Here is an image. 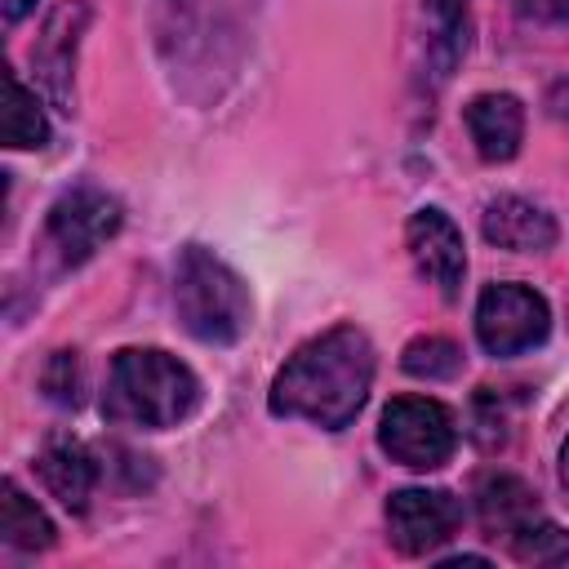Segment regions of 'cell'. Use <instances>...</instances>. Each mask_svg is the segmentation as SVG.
Listing matches in <instances>:
<instances>
[{
  "label": "cell",
  "instance_id": "6da1fadb",
  "mask_svg": "<svg viewBox=\"0 0 569 569\" xmlns=\"http://www.w3.org/2000/svg\"><path fill=\"white\" fill-rule=\"evenodd\" d=\"M373 387V342L356 325H333L302 342L271 382V413L302 418L311 427H347Z\"/></svg>",
  "mask_w": 569,
  "mask_h": 569
},
{
  "label": "cell",
  "instance_id": "7a4b0ae2",
  "mask_svg": "<svg viewBox=\"0 0 569 569\" xmlns=\"http://www.w3.org/2000/svg\"><path fill=\"white\" fill-rule=\"evenodd\" d=\"M200 400V378L160 347H124L111 360L102 413L124 427H178Z\"/></svg>",
  "mask_w": 569,
  "mask_h": 569
},
{
  "label": "cell",
  "instance_id": "3957f363",
  "mask_svg": "<svg viewBox=\"0 0 569 569\" xmlns=\"http://www.w3.org/2000/svg\"><path fill=\"white\" fill-rule=\"evenodd\" d=\"M173 307L182 329L196 342L209 347H231L244 338L253 302H249V284L240 280V271H231L213 249L187 244L173 271Z\"/></svg>",
  "mask_w": 569,
  "mask_h": 569
},
{
  "label": "cell",
  "instance_id": "277c9868",
  "mask_svg": "<svg viewBox=\"0 0 569 569\" xmlns=\"http://www.w3.org/2000/svg\"><path fill=\"white\" fill-rule=\"evenodd\" d=\"M476 516L485 538L502 542L525 565L569 560V533L538 507V493L516 476H485L476 489Z\"/></svg>",
  "mask_w": 569,
  "mask_h": 569
},
{
  "label": "cell",
  "instance_id": "5b68a950",
  "mask_svg": "<svg viewBox=\"0 0 569 569\" xmlns=\"http://www.w3.org/2000/svg\"><path fill=\"white\" fill-rule=\"evenodd\" d=\"M378 445L391 462L409 467V471H436L453 458L458 449V427L453 413L440 400L427 396H396L382 409L378 422Z\"/></svg>",
  "mask_w": 569,
  "mask_h": 569
},
{
  "label": "cell",
  "instance_id": "8992f818",
  "mask_svg": "<svg viewBox=\"0 0 569 569\" xmlns=\"http://www.w3.org/2000/svg\"><path fill=\"white\" fill-rule=\"evenodd\" d=\"M551 329V307L538 289L498 280L476 302V338L489 356H520L538 347Z\"/></svg>",
  "mask_w": 569,
  "mask_h": 569
},
{
  "label": "cell",
  "instance_id": "52a82bcc",
  "mask_svg": "<svg viewBox=\"0 0 569 569\" xmlns=\"http://www.w3.org/2000/svg\"><path fill=\"white\" fill-rule=\"evenodd\" d=\"M462 502L445 489H396L387 498V538L405 556H427L453 538Z\"/></svg>",
  "mask_w": 569,
  "mask_h": 569
},
{
  "label": "cell",
  "instance_id": "ba28073f",
  "mask_svg": "<svg viewBox=\"0 0 569 569\" xmlns=\"http://www.w3.org/2000/svg\"><path fill=\"white\" fill-rule=\"evenodd\" d=\"M120 222H124V213H120V204L107 191L76 187V191L53 200V209H49V240L58 244L62 262L76 267L89 253H98L120 231Z\"/></svg>",
  "mask_w": 569,
  "mask_h": 569
},
{
  "label": "cell",
  "instance_id": "9c48e42d",
  "mask_svg": "<svg viewBox=\"0 0 569 569\" xmlns=\"http://www.w3.org/2000/svg\"><path fill=\"white\" fill-rule=\"evenodd\" d=\"M405 244H409L413 267L436 284V293L445 302H453L462 293V276H467V244H462V231L453 227V218L431 204L418 209L405 222Z\"/></svg>",
  "mask_w": 569,
  "mask_h": 569
},
{
  "label": "cell",
  "instance_id": "30bf717a",
  "mask_svg": "<svg viewBox=\"0 0 569 569\" xmlns=\"http://www.w3.org/2000/svg\"><path fill=\"white\" fill-rule=\"evenodd\" d=\"M84 18H89L84 0H62V4L49 13L44 36L36 40V53H31V58H36V71H40V80H44V89H49V98H53L58 107L71 102V67H76V44H80ZM67 111H71V107H67Z\"/></svg>",
  "mask_w": 569,
  "mask_h": 569
},
{
  "label": "cell",
  "instance_id": "8fae6325",
  "mask_svg": "<svg viewBox=\"0 0 569 569\" xmlns=\"http://www.w3.org/2000/svg\"><path fill=\"white\" fill-rule=\"evenodd\" d=\"M485 240L511 253H542L556 244V222L542 204L525 200V196H498L485 204Z\"/></svg>",
  "mask_w": 569,
  "mask_h": 569
},
{
  "label": "cell",
  "instance_id": "7c38bea8",
  "mask_svg": "<svg viewBox=\"0 0 569 569\" xmlns=\"http://www.w3.org/2000/svg\"><path fill=\"white\" fill-rule=\"evenodd\" d=\"M467 120V133L476 142V151L485 160H511L520 151V138H525V107L520 98L511 93H476L462 111Z\"/></svg>",
  "mask_w": 569,
  "mask_h": 569
},
{
  "label": "cell",
  "instance_id": "4fadbf2b",
  "mask_svg": "<svg viewBox=\"0 0 569 569\" xmlns=\"http://www.w3.org/2000/svg\"><path fill=\"white\" fill-rule=\"evenodd\" d=\"M36 471L44 480V489L67 507V511H84L89 507V493L98 485V467L89 458V449L80 440H67V436H53L40 458H36Z\"/></svg>",
  "mask_w": 569,
  "mask_h": 569
},
{
  "label": "cell",
  "instance_id": "5bb4252c",
  "mask_svg": "<svg viewBox=\"0 0 569 569\" xmlns=\"http://www.w3.org/2000/svg\"><path fill=\"white\" fill-rule=\"evenodd\" d=\"M0 538L18 551H44L53 547V520L13 485L4 480L0 489Z\"/></svg>",
  "mask_w": 569,
  "mask_h": 569
},
{
  "label": "cell",
  "instance_id": "9a60e30c",
  "mask_svg": "<svg viewBox=\"0 0 569 569\" xmlns=\"http://www.w3.org/2000/svg\"><path fill=\"white\" fill-rule=\"evenodd\" d=\"M0 133H4V147H13V151L44 147V138H49V120H44L36 93L18 80V71H4V116H0Z\"/></svg>",
  "mask_w": 569,
  "mask_h": 569
},
{
  "label": "cell",
  "instance_id": "2e32d148",
  "mask_svg": "<svg viewBox=\"0 0 569 569\" xmlns=\"http://www.w3.org/2000/svg\"><path fill=\"white\" fill-rule=\"evenodd\" d=\"M427 53L436 76H449L467 49V0H427Z\"/></svg>",
  "mask_w": 569,
  "mask_h": 569
},
{
  "label": "cell",
  "instance_id": "e0dca14e",
  "mask_svg": "<svg viewBox=\"0 0 569 569\" xmlns=\"http://www.w3.org/2000/svg\"><path fill=\"white\" fill-rule=\"evenodd\" d=\"M405 373L413 378H427V382H440V378H453L462 369V347L449 342V338H413L400 356Z\"/></svg>",
  "mask_w": 569,
  "mask_h": 569
},
{
  "label": "cell",
  "instance_id": "ac0fdd59",
  "mask_svg": "<svg viewBox=\"0 0 569 569\" xmlns=\"http://www.w3.org/2000/svg\"><path fill=\"white\" fill-rule=\"evenodd\" d=\"M44 391L49 400L58 405H76L80 400V365H76V351H58L44 369Z\"/></svg>",
  "mask_w": 569,
  "mask_h": 569
},
{
  "label": "cell",
  "instance_id": "d6986e66",
  "mask_svg": "<svg viewBox=\"0 0 569 569\" xmlns=\"http://www.w3.org/2000/svg\"><path fill=\"white\" fill-rule=\"evenodd\" d=\"M27 4H31V0H4V18H9V22H18V18L27 13Z\"/></svg>",
  "mask_w": 569,
  "mask_h": 569
},
{
  "label": "cell",
  "instance_id": "ffe728a7",
  "mask_svg": "<svg viewBox=\"0 0 569 569\" xmlns=\"http://www.w3.org/2000/svg\"><path fill=\"white\" fill-rule=\"evenodd\" d=\"M560 480H565V489H569V436H565V445H560Z\"/></svg>",
  "mask_w": 569,
  "mask_h": 569
}]
</instances>
